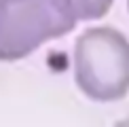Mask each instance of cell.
Here are the masks:
<instances>
[{
	"instance_id": "obj_1",
	"label": "cell",
	"mask_w": 129,
	"mask_h": 127,
	"mask_svg": "<svg viewBox=\"0 0 129 127\" xmlns=\"http://www.w3.org/2000/svg\"><path fill=\"white\" fill-rule=\"evenodd\" d=\"M74 78L95 102H114L129 91V40L114 28H87L74 45Z\"/></svg>"
},
{
	"instance_id": "obj_2",
	"label": "cell",
	"mask_w": 129,
	"mask_h": 127,
	"mask_svg": "<svg viewBox=\"0 0 129 127\" xmlns=\"http://www.w3.org/2000/svg\"><path fill=\"white\" fill-rule=\"evenodd\" d=\"M76 23L63 0H0V59H21Z\"/></svg>"
},
{
	"instance_id": "obj_4",
	"label": "cell",
	"mask_w": 129,
	"mask_h": 127,
	"mask_svg": "<svg viewBox=\"0 0 129 127\" xmlns=\"http://www.w3.org/2000/svg\"><path fill=\"white\" fill-rule=\"evenodd\" d=\"M116 127H129V119H123L121 123H116Z\"/></svg>"
},
{
	"instance_id": "obj_5",
	"label": "cell",
	"mask_w": 129,
	"mask_h": 127,
	"mask_svg": "<svg viewBox=\"0 0 129 127\" xmlns=\"http://www.w3.org/2000/svg\"><path fill=\"white\" fill-rule=\"evenodd\" d=\"M127 7H129V0H127Z\"/></svg>"
},
{
	"instance_id": "obj_3",
	"label": "cell",
	"mask_w": 129,
	"mask_h": 127,
	"mask_svg": "<svg viewBox=\"0 0 129 127\" xmlns=\"http://www.w3.org/2000/svg\"><path fill=\"white\" fill-rule=\"evenodd\" d=\"M114 0H63V4L76 21L100 19L110 11Z\"/></svg>"
}]
</instances>
